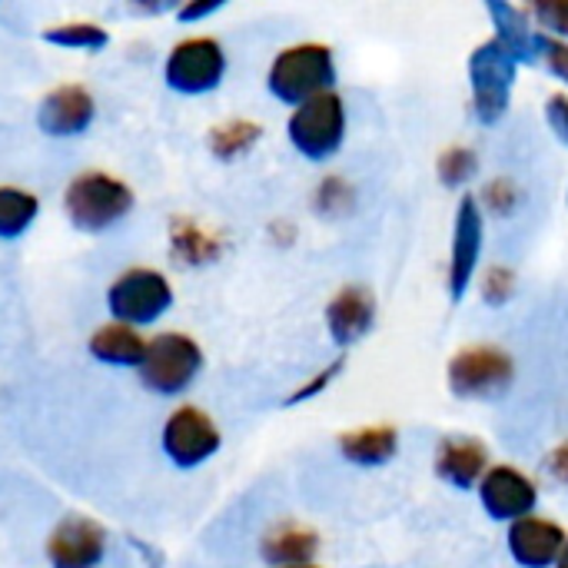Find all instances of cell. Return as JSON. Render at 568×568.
Instances as JSON below:
<instances>
[{
    "mask_svg": "<svg viewBox=\"0 0 568 568\" xmlns=\"http://www.w3.org/2000/svg\"><path fill=\"white\" fill-rule=\"evenodd\" d=\"M106 552V529L83 516H67L47 539L50 568H97Z\"/></svg>",
    "mask_w": 568,
    "mask_h": 568,
    "instance_id": "8fae6325",
    "label": "cell"
},
{
    "mask_svg": "<svg viewBox=\"0 0 568 568\" xmlns=\"http://www.w3.org/2000/svg\"><path fill=\"white\" fill-rule=\"evenodd\" d=\"M90 356L103 366H143L146 339L123 323H106L90 336Z\"/></svg>",
    "mask_w": 568,
    "mask_h": 568,
    "instance_id": "ac0fdd59",
    "label": "cell"
},
{
    "mask_svg": "<svg viewBox=\"0 0 568 568\" xmlns=\"http://www.w3.org/2000/svg\"><path fill=\"white\" fill-rule=\"evenodd\" d=\"M260 136H263L260 123H253V120H230V123H223V126H216L210 133V150L220 160H236V156L250 153Z\"/></svg>",
    "mask_w": 568,
    "mask_h": 568,
    "instance_id": "7402d4cb",
    "label": "cell"
},
{
    "mask_svg": "<svg viewBox=\"0 0 568 568\" xmlns=\"http://www.w3.org/2000/svg\"><path fill=\"white\" fill-rule=\"evenodd\" d=\"M446 379L453 396L459 399H493L513 386L516 363L499 346H469L449 359Z\"/></svg>",
    "mask_w": 568,
    "mask_h": 568,
    "instance_id": "52a82bcc",
    "label": "cell"
},
{
    "mask_svg": "<svg viewBox=\"0 0 568 568\" xmlns=\"http://www.w3.org/2000/svg\"><path fill=\"white\" fill-rule=\"evenodd\" d=\"M436 473L456 489H473L489 473V449L473 436H453L436 453Z\"/></svg>",
    "mask_w": 568,
    "mask_h": 568,
    "instance_id": "2e32d148",
    "label": "cell"
},
{
    "mask_svg": "<svg viewBox=\"0 0 568 568\" xmlns=\"http://www.w3.org/2000/svg\"><path fill=\"white\" fill-rule=\"evenodd\" d=\"M173 306V286L163 273L146 266L123 270L106 290V310L123 326H150Z\"/></svg>",
    "mask_w": 568,
    "mask_h": 568,
    "instance_id": "277c9868",
    "label": "cell"
},
{
    "mask_svg": "<svg viewBox=\"0 0 568 568\" xmlns=\"http://www.w3.org/2000/svg\"><path fill=\"white\" fill-rule=\"evenodd\" d=\"M516 73H519V60L496 37L473 50L469 83H473V106L483 123L503 120V113L509 110V100H513Z\"/></svg>",
    "mask_w": 568,
    "mask_h": 568,
    "instance_id": "8992f818",
    "label": "cell"
},
{
    "mask_svg": "<svg viewBox=\"0 0 568 568\" xmlns=\"http://www.w3.org/2000/svg\"><path fill=\"white\" fill-rule=\"evenodd\" d=\"M566 549V532L552 519L526 516L509 526V552L523 568H552Z\"/></svg>",
    "mask_w": 568,
    "mask_h": 568,
    "instance_id": "5bb4252c",
    "label": "cell"
},
{
    "mask_svg": "<svg viewBox=\"0 0 568 568\" xmlns=\"http://www.w3.org/2000/svg\"><path fill=\"white\" fill-rule=\"evenodd\" d=\"M532 10L549 37L568 40V0H539Z\"/></svg>",
    "mask_w": 568,
    "mask_h": 568,
    "instance_id": "4316f807",
    "label": "cell"
},
{
    "mask_svg": "<svg viewBox=\"0 0 568 568\" xmlns=\"http://www.w3.org/2000/svg\"><path fill=\"white\" fill-rule=\"evenodd\" d=\"M336 60L326 43H296L276 53L266 73V87L276 100L300 106L326 90H333Z\"/></svg>",
    "mask_w": 568,
    "mask_h": 568,
    "instance_id": "6da1fadb",
    "label": "cell"
},
{
    "mask_svg": "<svg viewBox=\"0 0 568 568\" xmlns=\"http://www.w3.org/2000/svg\"><path fill=\"white\" fill-rule=\"evenodd\" d=\"M97 116V103L87 87L80 83H60L50 90L37 110V123L50 136H77L83 133Z\"/></svg>",
    "mask_w": 568,
    "mask_h": 568,
    "instance_id": "4fadbf2b",
    "label": "cell"
},
{
    "mask_svg": "<svg viewBox=\"0 0 568 568\" xmlns=\"http://www.w3.org/2000/svg\"><path fill=\"white\" fill-rule=\"evenodd\" d=\"M476 166H479V160H476V153L469 146H449L439 156V180L446 186H463V183L473 180Z\"/></svg>",
    "mask_w": 568,
    "mask_h": 568,
    "instance_id": "d4e9b609",
    "label": "cell"
},
{
    "mask_svg": "<svg viewBox=\"0 0 568 568\" xmlns=\"http://www.w3.org/2000/svg\"><path fill=\"white\" fill-rule=\"evenodd\" d=\"M549 473H552L559 483H566L568 486V443L552 449V456H549Z\"/></svg>",
    "mask_w": 568,
    "mask_h": 568,
    "instance_id": "836d02e7",
    "label": "cell"
},
{
    "mask_svg": "<svg viewBox=\"0 0 568 568\" xmlns=\"http://www.w3.org/2000/svg\"><path fill=\"white\" fill-rule=\"evenodd\" d=\"M286 133H290V143L296 146V153H303L306 160H313V163L329 160L343 146V136H346L343 97L326 90V93L300 103L290 113Z\"/></svg>",
    "mask_w": 568,
    "mask_h": 568,
    "instance_id": "3957f363",
    "label": "cell"
},
{
    "mask_svg": "<svg viewBox=\"0 0 568 568\" xmlns=\"http://www.w3.org/2000/svg\"><path fill=\"white\" fill-rule=\"evenodd\" d=\"M220 7H223L220 0H200V3H186V7H180V10H176V17L190 23V20L210 17V13H213V10H220Z\"/></svg>",
    "mask_w": 568,
    "mask_h": 568,
    "instance_id": "d6a6232c",
    "label": "cell"
},
{
    "mask_svg": "<svg viewBox=\"0 0 568 568\" xmlns=\"http://www.w3.org/2000/svg\"><path fill=\"white\" fill-rule=\"evenodd\" d=\"M320 552V536L303 526H276L263 539V559L270 566H310Z\"/></svg>",
    "mask_w": 568,
    "mask_h": 568,
    "instance_id": "d6986e66",
    "label": "cell"
},
{
    "mask_svg": "<svg viewBox=\"0 0 568 568\" xmlns=\"http://www.w3.org/2000/svg\"><path fill=\"white\" fill-rule=\"evenodd\" d=\"M513 293H516V273L509 266H489V273L483 276V300L503 306L506 300H513Z\"/></svg>",
    "mask_w": 568,
    "mask_h": 568,
    "instance_id": "484cf974",
    "label": "cell"
},
{
    "mask_svg": "<svg viewBox=\"0 0 568 568\" xmlns=\"http://www.w3.org/2000/svg\"><path fill=\"white\" fill-rule=\"evenodd\" d=\"M290 568H316V566H290Z\"/></svg>",
    "mask_w": 568,
    "mask_h": 568,
    "instance_id": "d590c367",
    "label": "cell"
},
{
    "mask_svg": "<svg viewBox=\"0 0 568 568\" xmlns=\"http://www.w3.org/2000/svg\"><path fill=\"white\" fill-rule=\"evenodd\" d=\"M173 253H176L183 263L200 266V263L216 260L220 243H216L213 236H206V233H203L200 226H193V223H176V230H173Z\"/></svg>",
    "mask_w": 568,
    "mask_h": 568,
    "instance_id": "cb8c5ba5",
    "label": "cell"
},
{
    "mask_svg": "<svg viewBox=\"0 0 568 568\" xmlns=\"http://www.w3.org/2000/svg\"><path fill=\"white\" fill-rule=\"evenodd\" d=\"M226 73V53L220 47V40L213 37H186L180 40L163 63V80L170 90L196 97V93H210L220 87Z\"/></svg>",
    "mask_w": 568,
    "mask_h": 568,
    "instance_id": "ba28073f",
    "label": "cell"
},
{
    "mask_svg": "<svg viewBox=\"0 0 568 568\" xmlns=\"http://www.w3.org/2000/svg\"><path fill=\"white\" fill-rule=\"evenodd\" d=\"M489 17L496 23V40L519 60V63H532L539 57V37L526 17V10L513 7V3H503V0H489Z\"/></svg>",
    "mask_w": 568,
    "mask_h": 568,
    "instance_id": "e0dca14e",
    "label": "cell"
},
{
    "mask_svg": "<svg viewBox=\"0 0 568 568\" xmlns=\"http://www.w3.org/2000/svg\"><path fill=\"white\" fill-rule=\"evenodd\" d=\"M539 57L546 60V67L568 83V40H559V37H549L542 33L539 37Z\"/></svg>",
    "mask_w": 568,
    "mask_h": 568,
    "instance_id": "83f0119b",
    "label": "cell"
},
{
    "mask_svg": "<svg viewBox=\"0 0 568 568\" xmlns=\"http://www.w3.org/2000/svg\"><path fill=\"white\" fill-rule=\"evenodd\" d=\"M316 203H320V210H326V213H339V210H346V206L353 203V190H349V183H343L339 176L323 180Z\"/></svg>",
    "mask_w": 568,
    "mask_h": 568,
    "instance_id": "f1b7e54d",
    "label": "cell"
},
{
    "mask_svg": "<svg viewBox=\"0 0 568 568\" xmlns=\"http://www.w3.org/2000/svg\"><path fill=\"white\" fill-rule=\"evenodd\" d=\"M479 499H483V509L496 523H519L532 516L539 493L526 473L513 466H493L479 483Z\"/></svg>",
    "mask_w": 568,
    "mask_h": 568,
    "instance_id": "7c38bea8",
    "label": "cell"
},
{
    "mask_svg": "<svg viewBox=\"0 0 568 568\" xmlns=\"http://www.w3.org/2000/svg\"><path fill=\"white\" fill-rule=\"evenodd\" d=\"M483 203L476 196H463L456 206V223H453V253H449V293L453 300H463L479 256H483Z\"/></svg>",
    "mask_w": 568,
    "mask_h": 568,
    "instance_id": "30bf717a",
    "label": "cell"
},
{
    "mask_svg": "<svg viewBox=\"0 0 568 568\" xmlns=\"http://www.w3.org/2000/svg\"><path fill=\"white\" fill-rule=\"evenodd\" d=\"M343 366H346V359H336V363H329L326 369H320V373H316V376H313L306 386H300V389L290 396V406H296V403H306V399L320 396V393H323V389H326V386H329V383L339 376V369H343Z\"/></svg>",
    "mask_w": 568,
    "mask_h": 568,
    "instance_id": "f546056e",
    "label": "cell"
},
{
    "mask_svg": "<svg viewBox=\"0 0 568 568\" xmlns=\"http://www.w3.org/2000/svg\"><path fill=\"white\" fill-rule=\"evenodd\" d=\"M43 40L53 47H67V50H103L110 43V33L93 20H70V23L47 27Z\"/></svg>",
    "mask_w": 568,
    "mask_h": 568,
    "instance_id": "603a6c76",
    "label": "cell"
},
{
    "mask_svg": "<svg viewBox=\"0 0 568 568\" xmlns=\"http://www.w3.org/2000/svg\"><path fill=\"white\" fill-rule=\"evenodd\" d=\"M483 203L493 210V213H509L516 206V186L509 180H496L486 193H483Z\"/></svg>",
    "mask_w": 568,
    "mask_h": 568,
    "instance_id": "1f68e13d",
    "label": "cell"
},
{
    "mask_svg": "<svg viewBox=\"0 0 568 568\" xmlns=\"http://www.w3.org/2000/svg\"><path fill=\"white\" fill-rule=\"evenodd\" d=\"M396 449H399V433L393 426H366L339 436L343 459L356 466H383L396 456Z\"/></svg>",
    "mask_w": 568,
    "mask_h": 568,
    "instance_id": "ffe728a7",
    "label": "cell"
},
{
    "mask_svg": "<svg viewBox=\"0 0 568 568\" xmlns=\"http://www.w3.org/2000/svg\"><path fill=\"white\" fill-rule=\"evenodd\" d=\"M220 443H223V436H220L216 423L196 406L173 409L160 433V446H163L166 459L180 469L203 466L206 459H213L220 453Z\"/></svg>",
    "mask_w": 568,
    "mask_h": 568,
    "instance_id": "9c48e42d",
    "label": "cell"
},
{
    "mask_svg": "<svg viewBox=\"0 0 568 568\" xmlns=\"http://www.w3.org/2000/svg\"><path fill=\"white\" fill-rule=\"evenodd\" d=\"M203 369V349L186 333H160L146 343V356L140 366V379L150 393L180 396L193 386Z\"/></svg>",
    "mask_w": 568,
    "mask_h": 568,
    "instance_id": "5b68a950",
    "label": "cell"
},
{
    "mask_svg": "<svg viewBox=\"0 0 568 568\" xmlns=\"http://www.w3.org/2000/svg\"><path fill=\"white\" fill-rule=\"evenodd\" d=\"M376 320V300L366 286H343L326 306V326L339 349L356 346Z\"/></svg>",
    "mask_w": 568,
    "mask_h": 568,
    "instance_id": "9a60e30c",
    "label": "cell"
},
{
    "mask_svg": "<svg viewBox=\"0 0 568 568\" xmlns=\"http://www.w3.org/2000/svg\"><path fill=\"white\" fill-rule=\"evenodd\" d=\"M40 213V200L20 186H0V240L23 236Z\"/></svg>",
    "mask_w": 568,
    "mask_h": 568,
    "instance_id": "44dd1931",
    "label": "cell"
},
{
    "mask_svg": "<svg viewBox=\"0 0 568 568\" xmlns=\"http://www.w3.org/2000/svg\"><path fill=\"white\" fill-rule=\"evenodd\" d=\"M63 210L67 220L83 230V233H103L113 223H120L133 210V190L103 173V170H87L73 176L63 190Z\"/></svg>",
    "mask_w": 568,
    "mask_h": 568,
    "instance_id": "7a4b0ae2",
    "label": "cell"
},
{
    "mask_svg": "<svg viewBox=\"0 0 568 568\" xmlns=\"http://www.w3.org/2000/svg\"><path fill=\"white\" fill-rule=\"evenodd\" d=\"M556 568H568V539H566V549H562V556H559V562Z\"/></svg>",
    "mask_w": 568,
    "mask_h": 568,
    "instance_id": "e575fe53",
    "label": "cell"
},
{
    "mask_svg": "<svg viewBox=\"0 0 568 568\" xmlns=\"http://www.w3.org/2000/svg\"><path fill=\"white\" fill-rule=\"evenodd\" d=\"M546 120L552 126V133L568 146V93H552L546 103Z\"/></svg>",
    "mask_w": 568,
    "mask_h": 568,
    "instance_id": "4dcf8cb0",
    "label": "cell"
}]
</instances>
